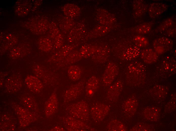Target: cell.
Wrapping results in <instances>:
<instances>
[{
  "label": "cell",
  "instance_id": "1",
  "mask_svg": "<svg viewBox=\"0 0 176 131\" xmlns=\"http://www.w3.org/2000/svg\"><path fill=\"white\" fill-rule=\"evenodd\" d=\"M70 116L84 122L89 120V110L87 103L82 101L68 105L66 109Z\"/></svg>",
  "mask_w": 176,
  "mask_h": 131
},
{
  "label": "cell",
  "instance_id": "2",
  "mask_svg": "<svg viewBox=\"0 0 176 131\" xmlns=\"http://www.w3.org/2000/svg\"><path fill=\"white\" fill-rule=\"evenodd\" d=\"M62 120L66 128L69 130H93V129L84 122L70 116L62 117Z\"/></svg>",
  "mask_w": 176,
  "mask_h": 131
},
{
  "label": "cell",
  "instance_id": "3",
  "mask_svg": "<svg viewBox=\"0 0 176 131\" xmlns=\"http://www.w3.org/2000/svg\"><path fill=\"white\" fill-rule=\"evenodd\" d=\"M109 107L105 104L97 103L94 104L90 109V113L93 119L96 122L102 121L108 113Z\"/></svg>",
  "mask_w": 176,
  "mask_h": 131
},
{
  "label": "cell",
  "instance_id": "4",
  "mask_svg": "<svg viewBox=\"0 0 176 131\" xmlns=\"http://www.w3.org/2000/svg\"><path fill=\"white\" fill-rule=\"evenodd\" d=\"M84 84V81L82 80L68 88L63 95L64 102H69L77 98L83 92Z\"/></svg>",
  "mask_w": 176,
  "mask_h": 131
},
{
  "label": "cell",
  "instance_id": "5",
  "mask_svg": "<svg viewBox=\"0 0 176 131\" xmlns=\"http://www.w3.org/2000/svg\"><path fill=\"white\" fill-rule=\"evenodd\" d=\"M118 71V67L115 63L108 62L103 75L102 80L104 84L107 86L111 85L117 77Z\"/></svg>",
  "mask_w": 176,
  "mask_h": 131
},
{
  "label": "cell",
  "instance_id": "6",
  "mask_svg": "<svg viewBox=\"0 0 176 131\" xmlns=\"http://www.w3.org/2000/svg\"><path fill=\"white\" fill-rule=\"evenodd\" d=\"M155 51L158 54H162L169 51L172 48L173 41L167 37H163L156 39L153 44Z\"/></svg>",
  "mask_w": 176,
  "mask_h": 131
},
{
  "label": "cell",
  "instance_id": "7",
  "mask_svg": "<svg viewBox=\"0 0 176 131\" xmlns=\"http://www.w3.org/2000/svg\"><path fill=\"white\" fill-rule=\"evenodd\" d=\"M122 82L117 81L111 85L107 93L106 97L109 101L112 102L116 101L118 98L123 88Z\"/></svg>",
  "mask_w": 176,
  "mask_h": 131
},
{
  "label": "cell",
  "instance_id": "8",
  "mask_svg": "<svg viewBox=\"0 0 176 131\" xmlns=\"http://www.w3.org/2000/svg\"><path fill=\"white\" fill-rule=\"evenodd\" d=\"M58 100L55 92L53 93L47 101L45 106V114L46 116L49 117L53 115L58 108Z\"/></svg>",
  "mask_w": 176,
  "mask_h": 131
},
{
  "label": "cell",
  "instance_id": "9",
  "mask_svg": "<svg viewBox=\"0 0 176 131\" xmlns=\"http://www.w3.org/2000/svg\"><path fill=\"white\" fill-rule=\"evenodd\" d=\"M167 8V5L165 4L160 3H152L148 8L149 15L151 18H156L165 12Z\"/></svg>",
  "mask_w": 176,
  "mask_h": 131
},
{
  "label": "cell",
  "instance_id": "10",
  "mask_svg": "<svg viewBox=\"0 0 176 131\" xmlns=\"http://www.w3.org/2000/svg\"><path fill=\"white\" fill-rule=\"evenodd\" d=\"M98 78L95 76L90 77L87 81L85 87V92L87 96H92L97 91L99 86Z\"/></svg>",
  "mask_w": 176,
  "mask_h": 131
},
{
  "label": "cell",
  "instance_id": "11",
  "mask_svg": "<svg viewBox=\"0 0 176 131\" xmlns=\"http://www.w3.org/2000/svg\"><path fill=\"white\" fill-rule=\"evenodd\" d=\"M15 107V111L17 113L20 124L23 126H26L29 124L33 120L31 113L19 106H16Z\"/></svg>",
  "mask_w": 176,
  "mask_h": 131
},
{
  "label": "cell",
  "instance_id": "12",
  "mask_svg": "<svg viewBox=\"0 0 176 131\" xmlns=\"http://www.w3.org/2000/svg\"><path fill=\"white\" fill-rule=\"evenodd\" d=\"M74 48L72 45H66L62 47L60 50L51 58L52 62H59L63 60Z\"/></svg>",
  "mask_w": 176,
  "mask_h": 131
},
{
  "label": "cell",
  "instance_id": "13",
  "mask_svg": "<svg viewBox=\"0 0 176 131\" xmlns=\"http://www.w3.org/2000/svg\"><path fill=\"white\" fill-rule=\"evenodd\" d=\"M25 82L29 89L33 92H39L43 88L41 81L38 78L32 75L27 76L25 79Z\"/></svg>",
  "mask_w": 176,
  "mask_h": 131
},
{
  "label": "cell",
  "instance_id": "14",
  "mask_svg": "<svg viewBox=\"0 0 176 131\" xmlns=\"http://www.w3.org/2000/svg\"><path fill=\"white\" fill-rule=\"evenodd\" d=\"M82 57L79 51L73 50L62 61L58 63L60 67L70 65L80 60Z\"/></svg>",
  "mask_w": 176,
  "mask_h": 131
},
{
  "label": "cell",
  "instance_id": "15",
  "mask_svg": "<svg viewBox=\"0 0 176 131\" xmlns=\"http://www.w3.org/2000/svg\"><path fill=\"white\" fill-rule=\"evenodd\" d=\"M141 58L144 62L148 64L155 63L158 59V54L151 48H146L141 52Z\"/></svg>",
  "mask_w": 176,
  "mask_h": 131
},
{
  "label": "cell",
  "instance_id": "16",
  "mask_svg": "<svg viewBox=\"0 0 176 131\" xmlns=\"http://www.w3.org/2000/svg\"><path fill=\"white\" fill-rule=\"evenodd\" d=\"M62 11L65 16L73 18L78 16L81 11L79 7L76 5L72 3H67L63 7Z\"/></svg>",
  "mask_w": 176,
  "mask_h": 131
},
{
  "label": "cell",
  "instance_id": "17",
  "mask_svg": "<svg viewBox=\"0 0 176 131\" xmlns=\"http://www.w3.org/2000/svg\"><path fill=\"white\" fill-rule=\"evenodd\" d=\"M59 23L60 28L65 33L70 31L75 25V22L73 18L65 16L62 18Z\"/></svg>",
  "mask_w": 176,
  "mask_h": 131
},
{
  "label": "cell",
  "instance_id": "18",
  "mask_svg": "<svg viewBox=\"0 0 176 131\" xmlns=\"http://www.w3.org/2000/svg\"><path fill=\"white\" fill-rule=\"evenodd\" d=\"M138 106V102L135 98L130 97L125 102L123 108L125 112L130 115H133L135 112Z\"/></svg>",
  "mask_w": 176,
  "mask_h": 131
},
{
  "label": "cell",
  "instance_id": "19",
  "mask_svg": "<svg viewBox=\"0 0 176 131\" xmlns=\"http://www.w3.org/2000/svg\"><path fill=\"white\" fill-rule=\"evenodd\" d=\"M67 73L69 79L72 81H76L80 78L82 70L80 67L76 65H72L68 69Z\"/></svg>",
  "mask_w": 176,
  "mask_h": 131
},
{
  "label": "cell",
  "instance_id": "20",
  "mask_svg": "<svg viewBox=\"0 0 176 131\" xmlns=\"http://www.w3.org/2000/svg\"><path fill=\"white\" fill-rule=\"evenodd\" d=\"M160 111L156 107H147L144 111V116L145 118L150 121H157L159 116Z\"/></svg>",
  "mask_w": 176,
  "mask_h": 131
},
{
  "label": "cell",
  "instance_id": "21",
  "mask_svg": "<svg viewBox=\"0 0 176 131\" xmlns=\"http://www.w3.org/2000/svg\"><path fill=\"white\" fill-rule=\"evenodd\" d=\"M140 48L137 46L130 47L127 49L123 54V57L127 60L133 59L141 54Z\"/></svg>",
  "mask_w": 176,
  "mask_h": 131
},
{
  "label": "cell",
  "instance_id": "22",
  "mask_svg": "<svg viewBox=\"0 0 176 131\" xmlns=\"http://www.w3.org/2000/svg\"><path fill=\"white\" fill-rule=\"evenodd\" d=\"M98 48L96 46L91 45H84L81 47L79 52L82 57L87 58L92 56Z\"/></svg>",
  "mask_w": 176,
  "mask_h": 131
},
{
  "label": "cell",
  "instance_id": "23",
  "mask_svg": "<svg viewBox=\"0 0 176 131\" xmlns=\"http://www.w3.org/2000/svg\"><path fill=\"white\" fill-rule=\"evenodd\" d=\"M79 24L74 25L69 33L68 39L70 42H73L78 39L83 31V28Z\"/></svg>",
  "mask_w": 176,
  "mask_h": 131
},
{
  "label": "cell",
  "instance_id": "24",
  "mask_svg": "<svg viewBox=\"0 0 176 131\" xmlns=\"http://www.w3.org/2000/svg\"><path fill=\"white\" fill-rule=\"evenodd\" d=\"M19 78L16 76L8 79L6 85L8 90H11V91H15L19 90L21 86V82Z\"/></svg>",
  "mask_w": 176,
  "mask_h": 131
},
{
  "label": "cell",
  "instance_id": "25",
  "mask_svg": "<svg viewBox=\"0 0 176 131\" xmlns=\"http://www.w3.org/2000/svg\"><path fill=\"white\" fill-rule=\"evenodd\" d=\"M107 128L108 130L111 131H124L127 130L121 122L116 119L111 120L108 123Z\"/></svg>",
  "mask_w": 176,
  "mask_h": 131
},
{
  "label": "cell",
  "instance_id": "26",
  "mask_svg": "<svg viewBox=\"0 0 176 131\" xmlns=\"http://www.w3.org/2000/svg\"><path fill=\"white\" fill-rule=\"evenodd\" d=\"M134 8L136 15L141 16L144 14L148 9V6L143 0L136 1L134 4Z\"/></svg>",
  "mask_w": 176,
  "mask_h": 131
},
{
  "label": "cell",
  "instance_id": "27",
  "mask_svg": "<svg viewBox=\"0 0 176 131\" xmlns=\"http://www.w3.org/2000/svg\"><path fill=\"white\" fill-rule=\"evenodd\" d=\"M102 51V49L98 48L96 52L92 56V59L95 62L102 63L106 62L107 58L106 52Z\"/></svg>",
  "mask_w": 176,
  "mask_h": 131
},
{
  "label": "cell",
  "instance_id": "28",
  "mask_svg": "<svg viewBox=\"0 0 176 131\" xmlns=\"http://www.w3.org/2000/svg\"><path fill=\"white\" fill-rule=\"evenodd\" d=\"M38 46L40 50L45 52L48 51L51 49L52 45L51 41L47 38H42L39 41Z\"/></svg>",
  "mask_w": 176,
  "mask_h": 131
},
{
  "label": "cell",
  "instance_id": "29",
  "mask_svg": "<svg viewBox=\"0 0 176 131\" xmlns=\"http://www.w3.org/2000/svg\"><path fill=\"white\" fill-rule=\"evenodd\" d=\"M152 24L149 22H145L138 26L136 28V31L139 34H146L151 30Z\"/></svg>",
  "mask_w": 176,
  "mask_h": 131
},
{
  "label": "cell",
  "instance_id": "30",
  "mask_svg": "<svg viewBox=\"0 0 176 131\" xmlns=\"http://www.w3.org/2000/svg\"><path fill=\"white\" fill-rule=\"evenodd\" d=\"M134 41L136 46L139 48H143L148 46L149 42L145 37L141 35L136 36L134 39Z\"/></svg>",
  "mask_w": 176,
  "mask_h": 131
},
{
  "label": "cell",
  "instance_id": "31",
  "mask_svg": "<svg viewBox=\"0 0 176 131\" xmlns=\"http://www.w3.org/2000/svg\"><path fill=\"white\" fill-rule=\"evenodd\" d=\"M173 21L171 18H169L164 20L157 28V31L162 33L173 26Z\"/></svg>",
  "mask_w": 176,
  "mask_h": 131
},
{
  "label": "cell",
  "instance_id": "32",
  "mask_svg": "<svg viewBox=\"0 0 176 131\" xmlns=\"http://www.w3.org/2000/svg\"><path fill=\"white\" fill-rule=\"evenodd\" d=\"M23 100L24 104L28 109L31 110H35V104L34 101L31 99V97H25Z\"/></svg>",
  "mask_w": 176,
  "mask_h": 131
},
{
  "label": "cell",
  "instance_id": "33",
  "mask_svg": "<svg viewBox=\"0 0 176 131\" xmlns=\"http://www.w3.org/2000/svg\"><path fill=\"white\" fill-rule=\"evenodd\" d=\"M149 126L144 124H138L130 130L131 131H147L149 130Z\"/></svg>",
  "mask_w": 176,
  "mask_h": 131
},
{
  "label": "cell",
  "instance_id": "34",
  "mask_svg": "<svg viewBox=\"0 0 176 131\" xmlns=\"http://www.w3.org/2000/svg\"><path fill=\"white\" fill-rule=\"evenodd\" d=\"M157 87H154L153 88V91L154 94H157L158 96H162L165 94L166 90L164 87L162 86L158 85Z\"/></svg>",
  "mask_w": 176,
  "mask_h": 131
},
{
  "label": "cell",
  "instance_id": "35",
  "mask_svg": "<svg viewBox=\"0 0 176 131\" xmlns=\"http://www.w3.org/2000/svg\"><path fill=\"white\" fill-rule=\"evenodd\" d=\"M173 26L166 29L162 33L167 37H172L174 36L176 33V28L173 27Z\"/></svg>",
  "mask_w": 176,
  "mask_h": 131
},
{
  "label": "cell",
  "instance_id": "36",
  "mask_svg": "<svg viewBox=\"0 0 176 131\" xmlns=\"http://www.w3.org/2000/svg\"><path fill=\"white\" fill-rule=\"evenodd\" d=\"M167 61V63L166 62V63H163L164 64V65H165V67H164L165 69H166V70H172V69L173 70H174V69H173V68H175L173 67V64H172L173 63H171L170 61H169V62H168Z\"/></svg>",
  "mask_w": 176,
  "mask_h": 131
}]
</instances>
